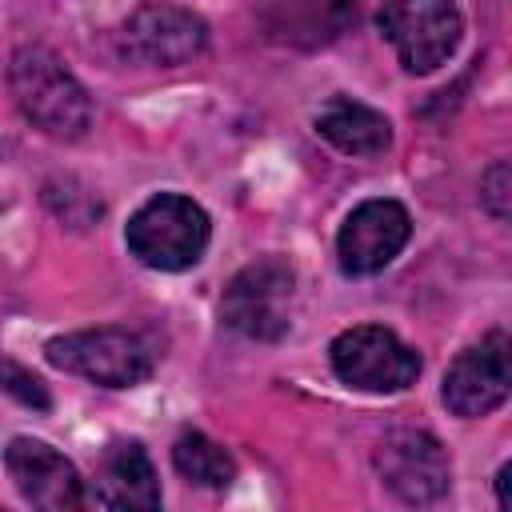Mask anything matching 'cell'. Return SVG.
<instances>
[{
	"label": "cell",
	"mask_w": 512,
	"mask_h": 512,
	"mask_svg": "<svg viewBox=\"0 0 512 512\" xmlns=\"http://www.w3.org/2000/svg\"><path fill=\"white\" fill-rule=\"evenodd\" d=\"M208 44V28L196 12L180 4H140L120 28V56L152 68H176L200 56Z\"/></svg>",
	"instance_id": "ba28073f"
},
{
	"label": "cell",
	"mask_w": 512,
	"mask_h": 512,
	"mask_svg": "<svg viewBox=\"0 0 512 512\" xmlns=\"http://www.w3.org/2000/svg\"><path fill=\"white\" fill-rule=\"evenodd\" d=\"M84 504L96 508H160V480L140 440H112L100 452L96 476L88 480Z\"/></svg>",
	"instance_id": "7c38bea8"
},
{
	"label": "cell",
	"mask_w": 512,
	"mask_h": 512,
	"mask_svg": "<svg viewBox=\"0 0 512 512\" xmlns=\"http://www.w3.org/2000/svg\"><path fill=\"white\" fill-rule=\"evenodd\" d=\"M508 472H512V464H504V468L496 472V496H500V508H512V496H508Z\"/></svg>",
	"instance_id": "ac0fdd59"
},
{
	"label": "cell",
	"mask_w": 512,
	"mask_h": 512,
	"mask_svg": "<svg viewBox=\"0 0 512 512\" xmlns=\"http://www.w3.org/2000/svg\"><path fill=\"white\" fill-rule=\"evenodd\" d=\"M172 464L184 480L204 484V488H228L236 480V460L228 456L224 444H216L204 432H184L172 444Z\"/></svg>",
	"instance_id": "9a60e30c"
},
{
	"label": "cell",
	"mask_w": 512,
	"mask_h": 512,
	"mask_svg": "<svg viewBox=\"0 0 512 512\" xmlns=\"http://www.w3.org/2000/svg\"><path fill=\"white\" fill-rule=\"evenodd\" d=\"M360 0H268L264 20L268 28L300 48H316L324 40H336L356 20Z\"/></svg>",
	"instance_id": "4fadbf2b"
},
{
	"label": "cell",
	"mask_w": 512,
	"mask_h": 512,
	"mask_svg": "<svg viewBox=\"0 0 512 512\" xmlns=\"http://www.w3.org/2000/svg\"><path fill=\"white\" fill-rule=\"evenodd\" d=\"M412 236L408 208L396 200H364L348 212L340 236H336V256L348 276H372L388 268L400 248Z\"/></svg>",
	"instance_id": "9c48e42d"
},
{
	"label": "cell",
	"mask_w": 512,
	"mask_h": 512,
	"mask_svg": "<svg viewBox=\"0 0 512 512\" xmlns=\"http://www.w3.org/2000/svg\"><path fill=\"white\" fill-rule=\"evenodd\" d=\"M0 388L12 392L20 404L40 408V412L52 404V400H48V388H44L28 368H20V364H12V360H0Z\"/></svg>",
	"instance_id": "2e32d148"
},
{
	"label": "cell",
	"mask_w": 512,
	"mask_h": 512,
	"mask_svg": "<svg viewBox=\"0 0 512 512\" xmlns=\"http://www.w3.org/2000/svg\"><path fill=\"white\" fill-rule=\"evenodd\" d=\"M508 336L504 332H488L480 344L464 348L448 372H444V404L472 420V416H488L508 400Z\"/></svg>",
	"instance_id": "30bf717a"
},
{
	"label": "cell",
	"mask_w": 512,
	"mask_h": 512,
	"mask_svg": "<svg viewBox=\"0 0 512 512\" xmlns=\"http://www.w3.org/2000/svg\"><path fill=\"white\" fill-rule=\"evenodd\" d=\"M332 372L356 388V392H404L420 376V352L408 348L392 328L384 324H356L344 328L328 348Z\"/></svg>",
	"instance_id": "5b68a950"
},
{
	"label": "cell",
	"mask_w": 512,
	"mask_h": 512,
	"mask_svg": "<svg viewBox=\"0 0 512 512\" xmlns=\"http://www.w3.org/2000/svg\"><path fill=\"white\" fill-rule=\"evenodd\" d=\"M508 196H512V176H508V164L496 160V164L484 172V180H480V200H484V208H488L496 220H508Z\"/></svg>",
	"instance_id": "e0dca14e"
},
{
	"label": "cell",
	"mask_w": 512,
	"mask_h": 512,
	"mask_svg": "<svg viewBox=\"0 0 512 512\" xmlns=\"http://www.w3.org/2000/svg\"><path fill=\"white\" fill-rule=\"evenodd\" d=\"M296 272L284 256H260L244 264L220 300V316L248 340H280L292 328Z\"/></svg>",
	"instance_id": "277c9868"
},
{
	"label": "cell",
	"mask_w": 512,
	"mask_h": 512,
	"mask_svg": "<svg viewBox=\"0 0 512 512\" xmlns=\"http://www.w3.org/2000/svg\"><path fill=\"white\" fill-rule=\"evenodd\" d=\"M380 36L396 48L404 72H432L440 68L464 32L460 8L452 0H388L376 16Z\"/></svg>",
	"instance_id": "8992f818"
},
{
	"label": "cell",
	"mask_w": 512,
	"mask_h": 512,
	"mask_svg": "<svg viewBox=\"0 0 512 512\" xmlns=\"http://www.w3.org/2000/svg\"><path fill=\"white\" fill-rule=\"evenodd\" d=\"M8 84L20 112L52 140H80L92 124V100L84 84L68 72V64L44 48L24 44L8 60Z\"/></svg>",
	"instance_id": "6da1fadb"
},
{
	"label": "cell",
	"mask_w": 512,
	"mask_h": 512,
	"mask_svg": "<svg viewBox=\"0 0 512 512\" xmlns=\"http://www.w3.org/2000/svg\"><path fill=\"white\" fill-rule=\"evenodd\" d=\"M208 236H212L208 212L192 196H180V192H160L144 200L124 228L128 252L156 272L192 268L204 256Z\"/></svg>",
	"instance_id": "7a4b0ae2"
},
{
	"label": "cell",
	"mask_w": 512,
	"mask_h": 512,
	"mask_svg": "<svg viewBox=\"0 0 512 512\" xmlns=\"http://www.w3.org/2000/svg\"><path fill=\"white\" fill-rule=\"evenodd\" d=\"M316 132L348 152V156H380L392 144V124L384 112H376L372 104H360L352 96H332L320 112H316Z\"/></svg>",
	"instance_id": "5bb4252c"
},
{
	"label": "cell",
	"mask_w": 512,
	"mask_h": 512,
	"mask_svg": "<svg viewBox=\"0 0 512 512\" xmlns=\"http://www.w3.org/2000/svg\"><path fill=\"white\" fill-rule=\"evenodd\" d=\"M4 468L16 484V492L44 512H72L84 504V480L72 468L68 456H60L48 440L16 436L4 448Z\"/></svg>",
	"instance_id": "8fae6325"
},
{
	"label": "cell",
	"mask_w": 512,
	"mask_h": 512,
	"mask_svg": "<svg viewBox=\"0 0 512 512\" xmlns=\"http://www.w3.org/2000/svg\"><path fill=\"white\" fill-rule=\"evenodd\" d=\"M376 476L404 504H432L448 492L452 464L444 444L424 428H396L376 444Z\"/></svg>",
	"instance_id": "52a82bcc"
},
{
	"label": "cell",
	"mask_w": 512,
	"mask_h": 512,
	"mask_svg": "<svg viewBox=\"0 0 512 512\" xmlns=\"http://www.w3.org/2000/svg\"><path fill=\"white\" fill-rule=\"evenodd\" d=\"M48 360L72 376H84L100 388H132L144 384L156 368V348L144 332L136 328H84V332H64L48 340Z\"/></svg>",
	"instance_id": "3957f363"
}]
</instances>
